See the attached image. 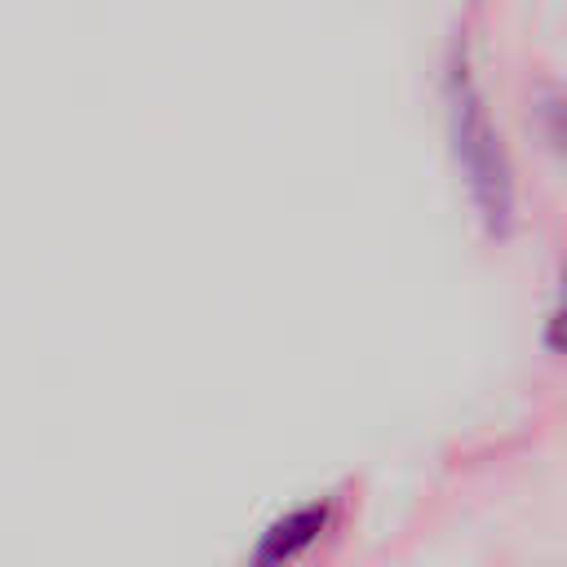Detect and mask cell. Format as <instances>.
Masks as SVG:
<instances>
[{"label":"cell","instance_id":"6da1fadb","mask_svg":"<svg viewBox=\"0 0 567 567\" xmlns=\"http://www.w3.org/2000/svg\"><path fill=\"white\" fill-rule=\"evenodd\" d=\"M447 106H452V142H456V159L465 168L470 195L478 217L487 221V230L505 235L509 217H514V177H509V159L501 146V133L483 106V93L470 75V66H452L447 80Z\"/></svg>","mask_w":567,"mask_h":567},{"label":"cell","instance_id":"7a4b0ae2","mask_svg":"<svg viewBox=\"0 0 567 567\" xmlns=\"http://www.w3.org/2000/svg\"><path fill=\"white\" fill-rule=\"evenodd\" d=\"M323 527H328V501H315V505L292 509L288 518L270 523V532L257 540V549H252V567H284V563L297 558Z\"/></svg>","mask_w":567,"mask_h":567},{"label":"cell","instance_id":"3957f363","mask_svg":"<svg viewBox=\"0 0 567 567\" xmlns=\"http://www.w3.org/2000/svg\"><path fill=\"white\" fill-rule=\"evenodd\" d=\"M545 341H549V350H558V354H567V301L554 310V319H549V332H545Z\"/></svg>","mask_w":567,"mask_h":567}]
</instances>
